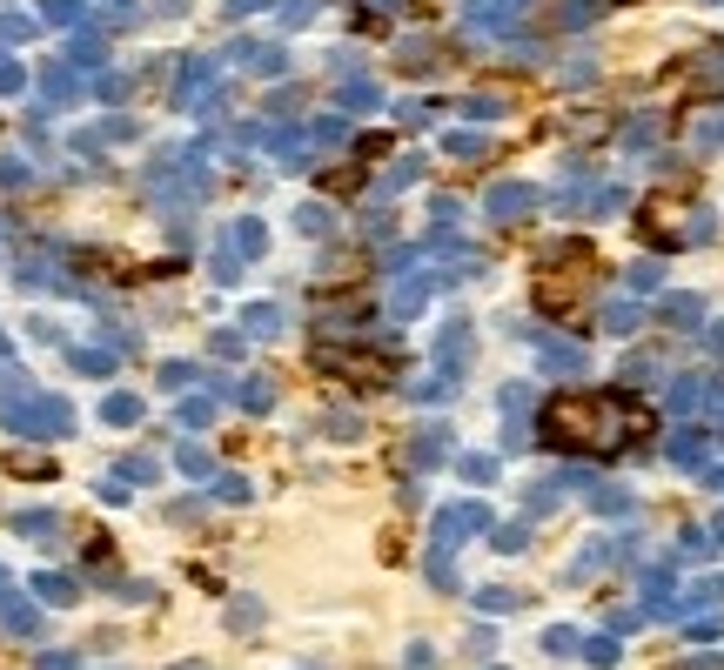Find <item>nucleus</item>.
Wrapping results in <instances>:
<instances>
[{
  "instance_id": "obj_6",
  "label": "nucleus",
  "mask_w": 724,
  "mask_h": 670,
  "mask_svg": "<svg viewBox=\"0 0 724 670\" xmlns=\"http://www.w3.org/2000/svg\"><path fill=\"white\" fill-rule=\"evenodd\" d=\"M34 597H47V603H74V577H34Z\"/></svg>"
},
{
  "instance_id": "obj_3",
  "label": "nucleus",
  "mask_w": 724,
  "mask_h": 670,
  "mask_svg": "<svg viewBox=\"0 0 724 670\" xmlns=\"http://www.w3.org/2000/svg\"><path fill=\"white\" fill-rule=\"evenodd\" d=\"M316 362H322V369H336V376H349V382H376V389L396 376V362H389V356H362V349H336V342H322Z\"/></svg>"
},
{
  "instance_id": "obj_17",
  "label": "nucleus",
  "mask_w": 724,
  "mask_h": 670,
  "mask_svg": "<svg viewBox=\"0 0 724 670\" xmlns=\"http://www.w3.org/2000/svg\"><path fill=\"white\" fill-rule=\"evenodd\" d=\"M41 670H74V657H68V650H47V657H41Z\"/></svg>"
},
{
  "instance_id": "obj_13",
  "label": "nucleus",
  "mask_w": 724,
  "mask_h": 670,
  "mask_svg": "<svg viewBox=\"0 0 724 670\" xmlns=\"http://www.w3.org/2000/svg\"><path fill=\"white\" fill-rule=\"evenodd\" d=\"M121 476H128V483H155L161 469H155V463H148V456H128V463H121Z\"/></svg>"
},
{
  "instance_id": "obj_11",
  "label": "nucleus",
  "mask_w": 724,
  "mask_h": 670,
  "mask_svg": "<svg viewBox=\"0 0 724 670\" xmlns=\"http://www.w3.org/2000/svg\"><path fill=\"white\" fill-rule=\"evenodd\" d=\"M181 423H188V429H208V423H215V402H181Z\"/></svg>"
},
{
  "instance_id": "obj_1",
  "label": "nucleus",
  "mask_w": 724,
  "mask_h": 670,
  "mask_svg": "<svg viewBox=\"0 0 724 670\" xmlns=\"http://www.w3.org/2000/svg\"><path fill=\"white\" fill-rule=\"evenodd\" d=\"M631 423L637 409H624L617 396H557L543 409V436L557 449H617Z\"/></svg>"
},
{
  "instance_id": "obj_18",
  "label": "nucleus",
  "mask_w": 724,
  "mask_h": 670,
  "mask_svg": "<svg viewBox=\"0 0 724 670\" xmlns=\"http://www.w3.org/2000/svg\"><path fill=\"white\" fill-rule=\"evenodd\" d=\"M181 670H195V664H181Z\"/></svg>"
},
{
  "instance_id": "obj_10",
  "label": "nucleus",
  "mask_w": 724,
  "mask_h": 670,
  "mask_svg": "<svg viewBox=\"0 0 724 670\" xmlns=\"http://www.w3.org/2000/svg\"><path fill=\"white\" fill-rule=\"evenodd\" d=\"M101 416H108V423H135V416H141V396H108V402H101Z\"/></svg>"
},
{
  "instance_id": "obj_4",
  "label": "nucleus",
  "mask_w": 724,
  "mask_h": 670,
  "mask_svg": "<svg viewBox=\"0 0 724 670\" xmlns=\"http://www.w3.org/2000/svg\"><path fill=\"white\" fill-rule=\"evenodd\" d=\"M235 402H242V409H255V416H269V409H275V382H269V376H249L242 389H235Z\"/></svg>"
},
{
  "instance_id": "obj_7",
  "label": "nucleus",
  "mask_w": 724,
  "mask_h": 670,
  "mask_svg": "<svg viewBox=\"0 0 724 670\" xmlns=\"http://www.w3.org/2000/svg\"><path fill=\"white\" fill-rule=\"evenodd\" d=\"M74 369H81V376H108L114 349H74Z\"/></svg>"
},
{
  "instance_id": "obj_5",
  "label": "nucleus",
  "mask_w": 724,
  "mask_h": 670,
  "mask_svg": "<svg viewBox=\"0 0 724 670\" xmlns=\"http://www.w3.org/2000/svg\"><path fill=\"white\" fill-rule=\"evenodd\" d=\"M0 624H7V630H21V637H27V630L41 624V617L27 610V597H14V590H0Z\"/></svg>"
},
{
  "instance_id": "obj_9",
  "label": "nucleus",
  "mask_w": 724,
  "mask_h": 670,
  "mask_svg": "<svg viewBox=\"0 0 724 670\" xmlns=\"http://www.w3.org/2000/svg\"><path fill=\"white\" fill-rule=\"evenodd\" d=\"M282 329V309H275V302H255L249 309V335H275Z\"/></svg>"
},
{
  "instance_id": "obj_2",
  "label": "nucleus",
  "mask_w": 724,
  "mask_h": 670,
  "mask_svg": "<svg viewBox=\"0 0 724 670\" xmlns=\"http://www.w3.org/2000/svg\"><path fill=\"white\" fill-rule=\"evenodd\" d=\"M0 423L7 429H21V436H68L74 429V409L61 396H14V402H0Z\"/></svg>"
},
{
  "instance_id": "obj_12",
  "label": "nucleus",
  "mask_w": 724,
  "mask_h": 670,
  "mask_svg": "<svg viewBox=\"0 0 724 670\" xmlns=\"http://www.w3.org/2000/svg\"><path fill=\"white\" fill-rule=\"evenodd\" d=\"M235 630H249V624H262V603L255 597H235V617H228Z\"/></svg>"
},
{
  "instance_id": "obj_14",
  "label": "nucleus",
  "mask_w": 724,
  "mask_h": 670,
  "mask_svg": "<svg viewBox=\"0 0 724 670\" xmlns=\"http://www.w3.org/2000/svg\"><path fill=\"white\" fill-rule=\"evenodd\" d=\"M181 469H188V476H208V469H215V463H208V449L181 443Z\"/></svg>"
},
{
  "instance_id": "obj_15",
  "label": "nucleus",
  "mask_w": 724,
  "mask_h": 670,
  "mask_svg": "<svg viewBox=\"0 0 724 670\" xmlns=\"http://www.w3.org/2000/svg\"><path fill=\"white\" fill-rule=\"evenodd\" d=\"M161 382L181 389V382H195V362H161Z\"/></svg>"
},
{
  "instance_id": "obj_16",
  "label": "nucleus",
  "mask_w": 724,
  "mask_h": 670,
  "mask_svg": "<svg viewBox=\"0 0 724 670\" xmlns=\"http://www.w3.org/2000/svg\"><path fill=\"white\" fill-rule=\"evenodd\" d=\"M215 496H222V503H249V483H242V476H222Z\"/></svg>"
},
{
  "instance_id": "obj_8",
  "label": "nucleus",
  "mask_w": 724,
  "mask_h": 670,
  "mask_svg": "<svg viewBox=\"0 0 724 670\" xmlns=\"http://www.w3.org/2000/svg\"><path fill=\"white\" fill-rule=\"evenodd\" d=\"M14 530L21 536H54L61 523H54V510H27V516H14Z\"/></svg>"
}]
</instances>
